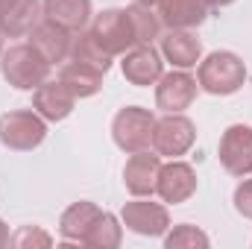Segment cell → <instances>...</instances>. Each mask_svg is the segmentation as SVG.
I'll return each mask as SVG.
<instances>
[{
	"instance_id": "cell-19",
	"label": "cell",
	"mask_w": 252,
	"mask_h": 249,
	"mask_svg": "<svg viewBox=\"0 0 252 249\" xmlns=\"http://www.w3.org/2000/svg\"><path fill=\"white\" fill-rule=\"evenodd\" d=\"M59 82H62L76 100H85V97H94L103 88V73L97 67H91V64H82V62H73L70 59L59 70Z\"/></svg>"
},
{
	"instance_id": "cell-4",
	"label": "cell",
	"mask_w": 252,
	"mask_h": 249,
	"mask_svg": "<svg viewBox=\"0 0 252 249\" xmlns=\"http://www.w3.org/2000/svg\"><path fill=\"white\" fill-rule=\"evenodd\" d=\"M153 129H156V115L141 106H126L112 121V138L118 150L124 153H141L153 147Z\"/></svg>"
},
{
	"instance_id": "cell-18",
	"label": "cell",
	"mask_w": 252,
	"mask_h": 249,
	"mask_svg": "<svg viewBox=\"0 0 252 249\" xmlns=\"http://www.w3.org/2000/svg\"><path fill=\"white\" fill-rule=\"evenodd\" d=\"M41 15L70 32H79L91 21V0H44Z\"/></svg>"
},
{
	"instance_id": "cell-1",
	"label": "cell",
	"mask_w": 252,
	"mask_h": 249,
	"mask_svg": "<svg viewBox=\"0 0 252 249\" xmlns=\"http://www.w3.org/2000/svg\"><path fill=\"white\" fill-rule=\"evenodd\" d=\"M196 82H199L202 91H208L214 97H229V94H235V91L244 88V82H247V64L232 50H214L211 56L199 59Z\"/></svg>"
},
{
	"instance_id": "cell-5",
	"label": "cell",
	"mask_w": 252,
	"mask_h": 249,
	"mask_svg": "<svg viewBox=\"0 0 252 249\" xmlns=\"http://www.w3.org/2000/svg\"><path fill=\"white\" fill-rule=\"evenodd\" d=\"M196 141V126L182 112H164L161 121H156L153 129V150L167 158L185 156Z\"/></svg>"
},
{
	"instance_id": "cell-6",
	"label": "cell",
	"mask_w": 252,
	"mask_h": 249,
	"mask_svg": "<svg viewBox=\"0 0 252 249\" xmlns=\"http://www.w3.org/2000/svg\"><path fill=\"white\" fill-rule=\"evenodd\" d=\"M91 32L100 38V44L112 53V56H124L126 50L138 47V35H135V24L129 18V9H106L94 18Z\"/></svg>"
},
{
	"instance_id": "cell-17",
	"label": "cell",
	"mask_w": 252,
	"mask_h": 249,
	"mask_svg": "<svg viewBox=\"0 0 252 249\" xmlns=\"http://www.w3.org/2000/svg\"><path fill=\"white\" fill-rule=\"evenodd\" d=\"M208 0H161L158 21L167 30H193L208 18Z\"/></svg>"
},
{
	"instance_id": "cell-12",
	"label": "cell",
	"mask_w": 252,
	"mask_h": 249,
	"mask_svg": "<svg viewBox=\"0 0 252 249\" xmlns=\"http://www.w3.org/2000/svg\"><path fill=\"white\" fill-rule=\"evenodd\" d=\"M121 67H124L126 79H129L132 85H141V88L156 85V82L161 79V73H164L161 53H158L153 44H138V47L126 50Z\"/></svg>"
},
{
	"instance_id": "cell-20",
	"label": "cell",
	"mask_w": 252,
	"mask_h": 249,
	"mask_svg": "<svg viewBox=\"0 0 252 249\" xmlns=\"http://www.w3.org/2000/svg\"><path fill=\"white\" fill-rule=\"evenodd\" d=\"M100 217V208L88 199H79L73 205H67L62 211V220H59V235L64 241H76L82 244V238L88 235V229L94 226V220Z\"/></svg>"
},
{
	"instance_id": "cell-29",
	"label": "cell",
	"mask_w": 252,
	"mask_h": 249,
	"mask_svg": "<svg viewBox=\"0 0 252 249\" xmlns=\"http://www.w3.org/2000/svg\"><path fill=\"white\" fill-rule=\"evenodd\" d=\"M135 3H141V6H150V9H158V3H161V0H135Z\"/></svg>"
},
{
	"instance_id": "cell-7",
	"label": "cell",
	"mask_w": 252,
	"mask_h": 249,
	"mask_svg": "<svg viewBox=\"0 0 252 249\" xmlns=\"http://www.w3.org/2000/svg\"><path fill=\"white\" fill-rule=\"evenodd\" d=\"M121 223L129 232L141 235V238H158L170 229V214L161 202H150L144 196H135L132 202H126L121 211Z\"/></svg>"
},
{
	"instance_id": "cell-14",
	"label": "cell",
	"mask_w": 252,
	"mask_h": 249,
	"mask_svg": "<svg viewBox=\"0 0 252 249\" xmlns=\"http://www.w3.org/2000/svg\"><path fill=\"white\" fill-rule=\"evenodd\" d=\"M41 18L38 0H0V32L9 38L30 35Z\"/></svg>"
},
{
	"instance_id": "cell-10",
	"label": "cell",
	"mask_w": 252,
	"mask_h": 249,
	"mask_svg": "<svg viewBox=\"0 0 252 249\" xmlns=\"http://www.w3.org/2000/svg\"><path fill=\"white\" fill-rule=\"evenodd\" d=\"M156 193H158L161 202H167V205H182V202H188L190 196L196 193V170L190 167L188 161H179V158H173L170 164H161Z\"/></svg>"
},
{
	"instance_id": "cell-30",
	"label": "cell",
	"mask_w": 252,
	"mask_h": 249,
	"mask_svg": "<svg viewBox=\"0 0 252 249\" xmlns=\"http://www.w3.org/2000/svg\"><path fill=\"white\" fill-rule=\"evenodd\" d=\"M0 56H3V32H0Z\"/></svg>"
},
{
	"instance_id": "cell-3",
	"label": "cell",
	"mask_w": 252,
	"mask_h": 249,
	"mask_svg": "<svg viewBox=\"0 0 252 249\" xmlns=\"http://www.w3.org/2000/svg\"><path fill=\"white\" fill-rule=\"evenodd\" d=\"M47 138V121L35 109H15L0 115V144L18 153L41 147Z\"/></svg>"
},
{
	"instance_id": "cell-25",
	"label": "cell",
	"mask_w": 252,
	"mask_h": 249,
	"mask_svg": "<svg viewBox=\"0 0 252 249\" xmlns=\"http://www.w3.org/2000/svg\"><path fill=\"white\" fill-rule=\"evenodd\" d=\"M12 247L18 249H27V247H50L53 244V238L47 235V232H41V229H32V226H24V229H18L15 235H12V241H9Z\"/></svg>"
},
{
	"instance_id": "cell-13",
	"label": "cell",
	"mask_w": 252,
	"mask_h": 249,
	"mask_svg": "<svg viewBox=\"0 0 252 249\" xmlns=\"http://www.w3.org/2000/svg\"><path fill=\"white\" fill-rule=\"evenodd\" d=\"M30 44H32L50 64H59L70 56L73 35H70V30H64V27H59V24H53V21L44 18V21H38V24L32 27Z\"/></svg>"
},
{
	"instance_id": "cell-27",
	"label": "cell",
	"mask_w": 252,
	"mask_h": 249,
	"mask_svg": "<svg viewBox=\"0 0 252 249\" xmlns=\"http://www.w3.org/2000/svg\"><path fill=\"white\" fill-rule=\"evenodd\" d=\"M9 241H12V235H9V226L0 220V249L3 247H9Z\"/></svg>"
},
{
	"instance_id": "cell-2",
	"label": "cell",
	"mask_w": 252,
	"mask_h": 249,
	"mask_svg": "<svg viewBox=\"0 0 252 249\" xmlns=\"http://www.w3.org/2000/svg\"><path fill=\"white\" fill-rule=\"evenodd\" d=\"M50 67L53 64L47 62L30 41L27 44H12L0 56V73H3V79L12 88H18V91H35L41 82H47Z\"/></svg>"
},
{
	"instance_id": "cell-8",
	"label": "cell",
	"mask_w": 252,
	"mask_h": 249,
	"mask_svg": "<svg viewBox=\"0 0 252 249\" xmlns=\"http://www.w3.org/2000/svg\"><path fill=\"white\" fill-rule=\"evenodd\" d=\"M220 164L232 176L252 173V126L235 124L220 138Z\"/></svg>"
},
{
	"instance_id": "cell-11",
	"label": "cell",
	"mask_w": 252,
	"mask_h": 249,
	"mask_svg": "<svg viewBox=\"0 0 252 249\" xmlns=\"http://www.w3.org/2000/svg\"><path fill=\"white\" fill-rule=\"evenodd\" d=\"M161 173V156L158 153H132V158L124 167V185L132 196H153Z\"/></svg>"
},
{
	"instance_id": "cell-21",
	"label": "cell",
	"mask_w": 252,
	"mask_h": 249,
	"mask_svg": "<svg viewBox=\"0 0 252 249\" xmlns=\"http://www.w3.org/2000/svg\"><path fill=\"white\" fill-rule=\"evenodd\" d=\"M70 59L73 62H82V64H91V67H97L100 73H106L109 67H112V53L100 44V38L91 32V30H79V35L73 38V44H70Z\"/></svg>"
},
{
	"instance_id": "cell-16",
	"label": "cell",
	"mask_w": 252,
	"mask_h": 249,
	"mask_svg": "<svg viewBox=\"0 0 252 249\" xmlns=\"http://www.w3.org/2000/svg\"><path fill=\"white\" fill-rule=\"evenodd\" d=\"M161 56L173 67L188 70L196 67V62L202 59V44L190 30H167L161 35Z\"/></svg>"
},
{
	"instance_id": "cell-26",
	"label": "cell",
	"mask_w": 252,
	"mask_h": 249,
	"mask_svg": "<svg viewBox=\"0 0 252 249\" xmlns=\"http://www.w3.org/2000/svg\"><path fill=\"white\" fill-rule=\"evenodd\" d=\"M235 211L252 220V179H244L235 187Z\"/></svg>"
},
{
	"instance_id": "cell-24",
	"label": "cell",
	"mask_w": 252,
	"mask_h": 249,
	"mask_svg": "<svg viewBox=\"0 0 252 249\" xmlns=\"http://www.w3.org/2000/svg\"><path fill=\"white\" fill-rule=\"evenodd\" d=\"M208 244H211L208 235L190 223H179V226H173V232H164V247L167 249H205Z\"/></svg>"
},
{
	"instance_id": "cell-28",
	"label": "cell",
	"mask_w": 252,
	"mask_h": 249,
	"mask_svg": "<svg viewBox=\"0 0 252 249\" xmlns=\"http://www.w3.org/2000/svg\"><path fill=\"white\" fill-rule=\"evenodd\" d=\"M235 0H208V6L211 9H223V6H232Z\"/></svg>"
},
{
	"instance_id": "cell-15",
	"label": "cell",
	"mask_w": 252,
	"mask_h": 249,
	"mask_svg": "<svg viewBox=\"0 0 252 249\" xmlns=\"http://www.w3.org/2000/svg\"><path fill=\"white\" fill-rule=\"evenodd\" d=\"M73 103H76V97L64 88L59 79H56V82H41V85L32 91V109H35L44 121H50V124L64 121V118L73 112Z\"/></svg>"
},
{
	"instance_id": "cell-23",
	"label": "cell",
	"mask_w": 252,
	"mask_h": 249,
	"mask_svg": "<svg viewBox=\"0 0 252 249\" xmlns=\"http://www.w3.org/2000/svg\"><path fill=\"white\" fill-rule=\"evenodd\" d=\"M129 9V18L135 24V35H138V44H153L161 32V21L158 15L150 9V6H141V3H132L126 6Z\"/></svg>"
},
{
	"instance_id": "cell-22",
	"label": "cell",
	"mask_w": 252,
	"mask_h": 249,
	"mask_svg": "<svg viewBox=\"0 0 252 249\" xmlns=\"http://www.w3.org/2000/svg\"><path fill=\"white\" fill-rule=\"evenodd\" d=\"M124 241V226L115 214L100 211V217L94 220V226L88 229V235L82 238V244L91 249H118Z\"/></svg>"
},
{
	"instance_id": "cell-9",
	"label": "cell",
	"mask_w": 252,
	"mask_h": 249,
	"mask_svg": "<svg viewBox=\"0 0 252 249\" xmlns=\"http://www.w3.org/2000/svg\"><path fill=\"white\" fill-rule=\"evenodd\" d=\"M196 91H199V82L188 70L161 73V79L156 82V106L161 112H185L196 100Z\"/></svg>"
}]
</instances>
